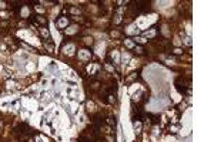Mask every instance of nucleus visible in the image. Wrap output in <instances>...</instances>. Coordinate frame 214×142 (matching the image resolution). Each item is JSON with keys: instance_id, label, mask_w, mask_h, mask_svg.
<instances>
[{"instance_id": "nucleus-12", "label": "nucleus", "mask_w": 214, "mask_h": 142, "mask_svg": "<svg viewBox=\"0 0 214 142\" xmlns=\"http://www.w3.org/2000/svg\"><path fill=\"white\" fill-rule=\"evenodd\" d=\"M2 129H3V124H2V121H0V132H2Z\"/></svg>"}, {"instance_id": "nucleus-6", "label": "nucleus", "mask_w": 214, "mask_h": 142, "mask_svg": "<svg viewBox=\"0 0 214 142\" xmlns=\"http://www.w3.org/2000/svg\"><path fill=\"white\" fill-rule=\"evenodd\" d=\"M93 43H94V40H93V37H91V36H84L82 38V44L86 46V47H91Z\"/></svg>"}, {"instance_id": "nucleus-4", "label": "nucleus", "mask_w": 214, "mask_h": 142, "mask_svg": "<svg viewBox=\"0 0 214 142\" xmlns=\"http://www.w3.org/2000/svg\"><path fill=\"white\" fill-rule=\"evenodd\" d=\"M86 110L89 114H91V115H94V114L99 112V110H97V105H96L93 101H87L86 104Z\"/></svg>"}, {"instance_id": "nucleus-11", "label": "nucleus", "mask_w": 214, "mask_h": 142, "mask_svg": "<svg viewBox=\"0 0 214 142\" xmlns=\"http://www.w3.org/2000/svg\"><path fill=\"white\" fill-rule=\"evenodd\" d=\"M173 53H174V54H183V50H180V49H174V50H173Z\"/></svg>"}, {"instance_id": "nucleus-9", "label": "nucleus", "mask_w": 214, "mask_h": 142, "mask_svg": "<svg viewBox=\"0 0 214 142\" xmlns=\"http://www.w3.org/2000/svg\"><path fill=\"white\" fill-rule=\"evenodd\" d=\"M110 37H113L114 40H116V38H120V37H121V33L114 28V30H111V31H110Z\"/></svg>"}, {"instance_id": "nucleus-2", "label": "nucleus", "mask_w": 214, "mask_h": 142, "mask_svg": "<svg viewBox=\"0 0 214 142\" xmlns=\"http://www.w3.org/2000/svg\"><path fill=\"white\" fill-rule=\"evenodd\" d=\"M77 57H78V60L83 61L84 64H89L91 61V58H93V54H91V51H89L87 49H82V50H78Z\"/></svg>"}, {"instance_id": "nucleus-10", "label": "nucleus", "mask_w": 214, "mask_h": 142, "mask_svg": "<svg viewBox=\"0 0 214 142\" xmlns=\"http://www.w3.org/2000/svg\"><path fill=\"white\" fill-rule=\"evenodd\" d=\"M40 33H41V36L44 37V38H47V40H50V33H49V30L46 27H43V28H40Z\"/></svg>"}, {"instance_id": "nucleus-5", "label": "nucleus", "mask_w": 214, "mask_h": 142, "mask_svg": "<svg viewBox=\"0 0 214 142\" xmlns=\"http://www.w3.org/2000/svg\"><path fill=\"white\" fill-rule=\"evenodd\" d=\"M64 33H66L67 36H74V34H77L78 33V26L77 24H73V26H69V27L64 30Z\"/></svg>"}, {"instance_id": "nucleus-7", "label": "nucleus", "mask_w": 214, "mask_h": 142, "mask_svg": "<svg viewBox=\"0 0 214 142\" xmlns=\"http://www.w3.org/2000/svg\"><path fill=\"white\" fill-rule=\"evenodd\" d=\"M137 77H139V74H137V73H132V74H128L127 77H126V82H127V84H130V82H133V81H134V80H136Z\"/></svg>"}, {"instance_id": "nucleus-8", "label": "nucleus", "mask_w": 214, "mask_h": 142, "mask_svg": "<svg viewBox=\"0 0 214 142\" xmlns=\"http://www.w3.org/2000/svg\"><path fill=\"white\" fill-rule=\"evenodd\" d=\"M133 51H134L137 56H141V54H144L143 46H136V47H133Z\"/></svg>"}, {"instance_id": "nucleus-3", "label": "nucleus", "mask_w": 214, "mask_h": 142, "mask_svg": "<svg viewBox=\"0 0 214 142\" xmlns=\"http://www.w3.org/2000/svg\"><path fill=\"white\" fill-rule=\"evenodd\" d=\"M32 21L40 28L47 26V19H46V16H43V14H34V16H32Z\"/></svg>"}, {"instance_id": "nucleus-1", "label": "nucleus", "mask_w": 214, "mask_h": 142, "mask_svg": "<svg viewBox=\"0 0 214 142\" xmlns=\"http://www.w3.org/2000/svg\"><path fill=\"white\" fill-rule=\"evenodd\" d=\"M69 26H70V17H69V16H64V14H62V16L57 17V20H56V27H57L59 30L64 31V30H66Z\"/></svg>"}]
</instances>
